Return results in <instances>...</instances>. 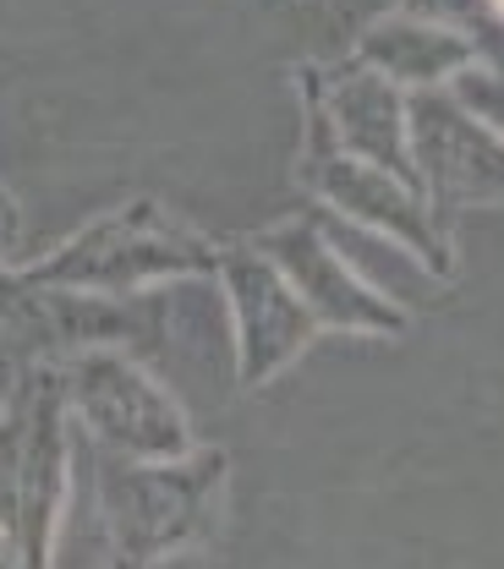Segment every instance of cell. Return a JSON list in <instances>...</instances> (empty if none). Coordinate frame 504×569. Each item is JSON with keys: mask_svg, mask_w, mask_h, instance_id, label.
<instances>
[{"mask_svg": "<svg viewBox=\"0 0 504 569\" xmlns=\"http://www.w3.org/2000/svg\"><path fill=\"white\" fill-rule=\"evenodd\" d=\"M215 493V455H204V466H181V471H110L105 509H110V531H116L127 569H144L176 548H187V542H198V537H209Z\"/></svg>", "mask_w": 504, "mask_h": 569, "instance_id": "obj_1", "label": "cell"}]
</instances>
